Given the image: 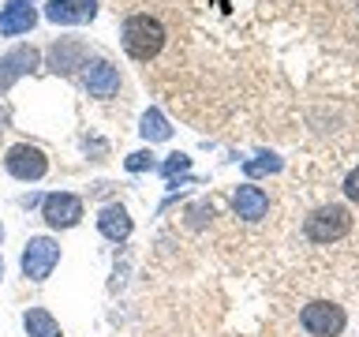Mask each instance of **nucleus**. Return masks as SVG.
Here are the masks:
<instances>
[{
	"label": "nucleus",
	"instance_id": "1",
	"mask_svg": "<svg viewBox=\"0 0 359 337\" xmlns=\"http://www.w3.org/2000/svg\"><path fill=\"white\" fill-rule=\"evenodd\" d=\"M168 45V27L154 11H131L120 22V49L135 64H154Z\"/></svg>",
	"mask_w": 359,
	"mask_h": 337
},
{
	"label": "nucleus",
	"instance_id": "2",
	"mask_svg": "<svg viewBox=\"0 0 359 337\" xmlns=\"http://www.w3.org/2000/svg\"><path fill=\"white\" fill-rule=\"evenodd\" d=\"M60 258H64L60 240H53V236H30L19 251V270L30 285H45L53 277V270L60 266Z\"/></svg>",
	"mask_w": 359,
	"mask_h": 337
},
{
	"label": "nucleus",
	"instance_id": "3",
	"mask_svg": "<svg viewBox=\"0 0 359 337\" xmlns=\"http://www.w3.org/2000/svg\"><path fill=\"white\" fill-rule=\"evenodd\" d=\"M352 232V210L341 206V202H325V206L311 210L307 221H303V236L311 244H337Z\"/></svg>",
	"mask_w": 359,
	"mask_h": 337
},
{
	"label": "nucleus",
	"instance_id": "4",
	"mask_svg": "<svg viewBox=\"0 0 359 337\" xmlns=\"http://www.w3.org/2000/svg\"><path fill=\"white\" fill-rule=\"evenodd\" d=\"M4 173L19 184H38V180L49 176V157L34 143H15L4 150Z\"/></svg>",
	"mask_w": 359,
	"mask_h": 337
},
{
	"label": "nucleus",
	"instance_id": "5",
	"mask_svg": "<svg viewBox=\"0 0 359 337\" xmlns=\"http://www.w3.org/2000/svg\"><path fill=\"white\" fill-rule=\"evenodd\" d=\"M41 60L53 75L72 79V75H83V67L94 60V53H90V45L83 38H56L49 49L41 53Z\"/></svg>",
	"mask_w": 359,
	"mask_h": 337
},
{
	"label": "nucleus",
	"instance_id": "6",
	"mask_svg": "<svg viewBox=\"0 0 359 337\" xmlns=\"http://www.w3.org/2000/svg\"><path fill=\"white\" fill-rule=\"evenodd\" d=\"M299 326L311 337H341L344 326H348V315H344L341 303H333V300H311V303H303V311H299Z\"/></svg>",
	"mask_w": 359,
	"mask_h": 337
},
{
	"label": "nucleus",
	"instance_id": "7",
	"mask_svg": "<svg viewBox=\"0 0 359 337\" xmlns=\"http://www.w3.org/2000/svg\"><path fill=\"white\" fill-rule=\"evenodd\" d=\"M83 218H86V206H83V195H75V191H49L41 199V221L53 232L75 229Z\"/></svg>",
	"mask_w": 359,
	"mask_h": 337
},
{
	"label": "nucleus",
	"instance_id": "8",
	"mask_svg": "<svg viewBox=\"0 0 359 337\" xmlns=\"http://www.w3.org/2000/svg\"><path fill=\"white\" fill-rule=\"evenodd\" d=\"M38 67H41V49L38 45H15V49L0 53V98H4L22 75H34Z\"/></svg>",
	"mask_w": 359,
	"mask_h": 337
},
{
	"label": "nucleus",
	"instance_id": "9",
	"mask_svg": "<svg viewBox=\"0 0 359 337\" xmlns=\"http://www.w3.org/2000/svg\"><path fill=\"white\" fill-rule=\"evenodd\" d=\"M83 90L90 98H97V101H109V98H116L120 94V86H123V79H120V67L105 60V56H94L86 67H83Z\"/></svg>",
	"mask_w": 359,
	"mask_h": 337
},
{
	"label": "nucleus",
	"instance_id": "10",
	"mask_svg": "<svg viewBox=\"0 0 359 337\" xmlns=\"http://www.w3.org/2000/svg\"><path fill=\"white\" fill-rule=\"evenodd\" d=\"M41 19L53 27H83L97 19V0H49L41 4Z\"/></svg>",
	"mask_w": 359,
	"mask_h": 337
},
{
	"label": "nucleus",
	"instance_id": "11",
	"mask_svg": "<svg viewBox=\"0 0 359 337\" xmlns=\"http://www.w3.org/2000/svg\"><path fill=\"white\" fill-rule=\"evenodd\" d=\"M41 19V4L38 0H8L0 8V38H19V34H30Z\"/></svg>",
	"mask_w": 359,
	"mask_h": 337
},
{
	"label": "nucleus",
	"instance_id": "12",
	"mask_svg": "<svg viewBox=\"0 0 359 337\" xmlns=\"http://www.w3.org/2000/svg\"><path fill=\"white\" fill-rule=\"evenodd\" d=\"M94 225H97V232L105 236L109 244H128V240H131V232H135V218H131V210L123 206L120 199L105 202V206L97 210Z\"/></svg>",
	"mask_w": 359,
	"mask_h": 337
},
{
	"label": "nucleus",
	"instance_id": "13",
	"mask_svg": "<svg viewBox=\"0 0 359 337\" xmlns=\"http://www.w3.org/2000/svg\"><path fill=\"white\" fill-rule=\"evenodd\" d=\"M232 210H236V218L240 221H262L266 213H269V195L262 187H255V184H240L232 191Z\"/></svg>",
	"mask_w": 359,
	"mask_h": 337
},
{
	"label": "nucleus",
	"instance_id": "14",
	"mask_svg": "<svg viewBox=\"0 0 359 337\" xmlns=\"http://www.w3.org/2000/svg\"><path fill=\"white\" fill-rule=\"evenodd\" d=\"M22 330H27V337H64L60 322L53 319V311L49 308H38V303L22 311Z\"/></svg>",
	"mask_w": 359,
	"mask_h": 337
},
{
	"label": "nucleus",
	"instance_id": "15",
	"mask_svg": "<svg viewBox=\"0 0 359 337\" xmlns=\"http://www.w3.org/2000/svg\"><path fill=\"white\" fill-rule=\"evenodd\" d=\"M139 135L150 146L154 143H168V139H172V124H168V117H165L161 109H146L142 120H139Z\"/></svg>",
	"mask_w": 359,
	"mask_h": 337
},
{
	"label": "nucleus",
	"instance_id": "16",
	"mask_svg": "<svg viewBox=\"0 0 359 337\" xmlns=\"http://www.w3.org/2000/svg\"><path fill=\"white\" fill-rule=\"evenodd\" d=\"M157 154L150 150V146H142V150H131L128 157H123V168H128L131 176H139V173H157Z\"/></svg>",
	"mask_w": 359,
	"mask_h": 337
},
{
	"label": "nucleus",
	"instance_id": "17",
	"mask_svg": "<svg viewBox=\"0 0 359 337\" xmlns=\"http://www.w3.org/2000/svg\"><path fill=\"white\" fill-rule=\"evenodd\" d=\"M280 168H285V161H280L277 154H258V157H251V161H243L247 180H255V176H273V173H280Z\"/></svg>",
	"mask_w": 359,
	"mask_h": 337
},
{
	"label": "nucleus",
	"instance_id": "18",
	"mask_svg": "<svg viewBox=\"0 0 359 337\" xmlns=\"http://www.w3.org/2000/svg\"><path fill=\"white\" fill-rule=\"evenodd\" d=\"M157 173H161L168 184H176V176H184V173H191V157L187 154H168L161 165H157Z\"/></svg>",
	"mask_w": 359,
	"mask_h": 337
},
{
	"label": "nucleus",
	"instance_id": "19",
	"mask_svg": "<svg viewBox=\"0 0 359 337\" xmlns=\"http://www.w3.org/2000/svg\"><path fill=\"white\" fill-rule=\"evenodd\" d=\"M344 195L352 199V202H359V165H355L352 173L344 176Z\"/></svg>",
	"mask_w": 359,
	"mask_h": 337
},
{
	"label": "nucleus",
	"instance_id": "20",
	"mask_svg": "<svg viewBox=\"0 0 359 337\" xmlns=\"http://www.w3.org/2000/svg\"><path fill=\"white\" fill-rule=\"evenodd\" d=\"M86 154H97L94 161H105V154H109V146L101 143V139H86Z\"/></svg>",
	"mask_w": 359,
	"mask_h": 337
},
{
	"label": "nucleus",
	"instance_id": "21",
	"mask_svg": "<svg viewBox=\"0 0 359 337\" xmlns=\"http://www.w3.org/2000/svg\"><path fill=\"white\" fill-rule=\"evenodd\" d=\"M206 213L213 218V206H206V202H198V206L191 210V225H206Z\"/></svg>",
	"mask_w": 359,
	"mask_h": 337
},
{
	"label": "nucleus",
	"instance_id": "22",
	"mask_svg": "<svg viewBox=\"0 0 359 337\" xmlns=\"http://www.w3.org/2000/svg\"><path fill=\"white\" fill-rule=\"evenodd\" d=\"M41 199H45V195H22L19 206H22V210H34V206H41Z\"/></svg>",
	"mask_w": 359,
	"mask_h": 337
},
{
	"label": "nucleus",
	"instance_id": "23",
	"mask_svg": "<svg viewBox=\"0 0 359 337\" xmlns=\"http://www.w3.org/2000/svg\"><path fill=\"white\" fill-rule=\"evenodd\" d=\"M8 128H11V109L0 105V131H8Z\"/></svg>",
	"mask_w": 359,
	"mask_h": 337
},
{
	"label": "nucleus",
	"instance_id": "24",
	"mask_svg": "<svg viewBox=\"0 0 359 337\" xmlns=\"http://www.w3.org/2000/svg\"><path fill=\"white\" fill-rule=\"evenodd\" d=\"M0 281H4V255H0Z\"/></svg>",
	"mask_w": 359,
	"mask_h": 337
},
{
	"label": "nucleus",
	"instance_id": "25",
	"mask_svg": "<svg viewBox=\"0 0 359 337\" xmlns=\"http://www.w3.org/2000/svg\"><path fill=\"white\" fill-rule=\"evenodd\" d=\"M0 244H4V225H0Z\"/></svg>",
	"mask_w": 359,
	"mask_h": 337
}]
</instances>
